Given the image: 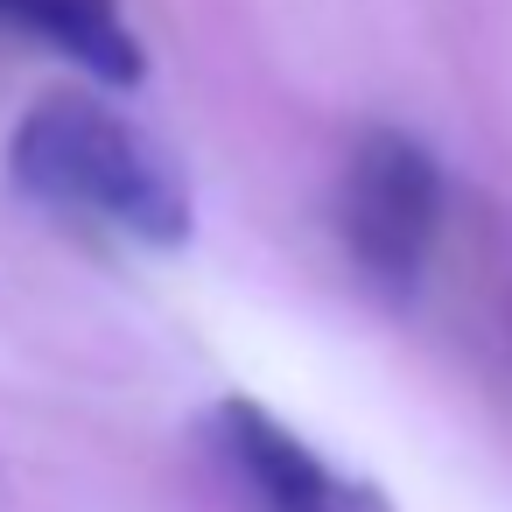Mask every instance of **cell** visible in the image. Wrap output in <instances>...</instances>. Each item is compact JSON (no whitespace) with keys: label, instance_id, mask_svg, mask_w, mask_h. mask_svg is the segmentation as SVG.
<instances>
[{"label":"cell","instance_id":"277c9868","mask_svg":"<svg viewBox=\"0 0 512 512\" xmlns=\"http://www.w3.org/2000/svg\"><path fill=\"white\" fill-rule=\"evenodd\" d=\"M0 29L43 43L50 57L78 64L99 85H141L148 78V50L127 29L120 0H0Z\"/></svg>","mask_w":512,"mask_h":512},{"label":"cell","instance_id":"6da1fadb","mask_svg":"<svg viewBox=\"0 0 512 512\" xmlns=\"http://www.w3.org/2000/svg\"><path fill=\"white\" fill-rule=\"evenodd\" d=\"M8 176L50 218L113 232L148 253L183 246L197 225L183 162L141 120H127L85 92L36 99L22 113V127L8 134Z\"/></svg>","mask_w":512,"mask_h":512},{"label":"cell","instance_id":"7a4b0ae2","mask_svg":"<svg viewBox=\"0 0 512 512\" xmlns=\"http://www.w3.org/2000/svg\"><path fill=\"white\" fill-rule=\"evenodd\" d=\"M442 211H449V183H442V162L428 141H414L400 127H365L344 148L330 225L372 295L407 302L421 288L435 239H442Z\"/></svg>","mask_w":512,"mask_h":512},{"label":"cell","instance_id":"3957f363","mask_svg":"<svg viewBox=\"0 0 512 512\" xmlns=\"http://www.w3.org/2000/svg\"><path fill=\"white\" fill-rule=\"evenodd\" d=\"M204 449L218 484L239 498V512H386L372 484H351L330 470L274 407L225 393L204 407Z\"/></svg>","mask_w":512,"mask_h":512}]
</instances>
